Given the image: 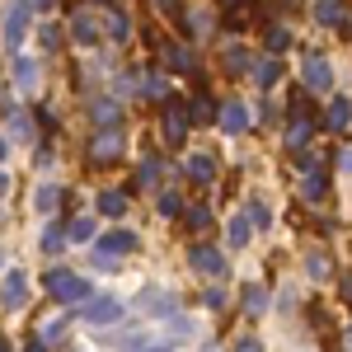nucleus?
Listing matches in <instances>:
<instances>
[{
    "label": "nucleus",
    "mask_w": 352,
    "mask_h": 352,
    "mask_svg": "<svg viewBox=\"0 0 352 352\" xmlns=\"http://www.w3.org/2000/svg\"><path fill=\"white\" fill-rule=\"evenodd\" d=\"M122 151H127V132L122 127H94L89 141H85V155L94 169H113V164H122Z\"/></svg>",
    "instance_id": "f257e3e1"
},
{
    "label": "nucleus",
    "mask_w": 352,
    "mask_h": 352,
    "mask_svg": "<svg viewBox=\"0 0 352 352\" xmlns=\"http://www.w3.org/2000/svg\"><path fill=\"white\" fill-rule=\"evenodd\" d=\"M43 282H47V296L61 300V305H76V300L89 296V282H85V277H76V272H66V268H52Z\"/></svg>",
    "instance_id": "f03ea898"
},
{
    "label": "nucleus",
    "mask_w": 352,
    "mask_h": 352,
    "mask_svg": "<svg viewBox=\"0 0 352 352\" xmlns=\"http://www.w3.org/2000/svg\"><path fill=\"white\" fill-rule=\"evenodd\" d=\"M184 136H188V113H184L179 99H164V141L184 146Z\"/></svg>",
    "instance_id": "7ed1b4c3"
},
{
    "label": "nucleus",
    "mask_w": 352,
    "mask_h": 352,
    "mask_svg": "<svg viewBox=\"0 0 352 352\" xmlns=\"http://www.w3.org/2000/svg\"><path fill=\"white\" fill-rule=\"evenodd\" d=\"M217 122H221V132L240 136V132H249V109H244L240 99H230V104H217Z\"/></svg>",
    "instance_id": "20e7f679"
},
{
    "label": "nucleus",
    "mask_w": 352,
    "mask_h": 352,
    "mask_svg": "<svg viewBox=\"0 0 352 352\" xmlns=\"http://www.w3.org/2000/svg\"><path fill=\"white\" fill-rule=\"evenodd\" d=\"M188 258H192V268H197V272H207V277H226V258H221L212 244H192Z\"/></svg>",
    "instance_id": "39448f33"
},
{
    "label": "nucleus",
    "mask_w": 352,
    "mask_h": 352,
    "mask_svg": "<svg viewBox=\"0 0 352 352\" xmlns=\"http://www.w3.org/2000/svg\"><path fill=\"white\" fill-rule=\"evenodd\" d=\"M329 85H333V71H329V61L320 52L305 56V89H315V94H324Z\"/></svg>",
    "instance_id": "423d86ee"
},
{
    "label": "nucleus",
    "mask_w": 352,
    "mask_h": 352,
    "mask_svg": "<svg viewBox=\"0 0 352 352\" xmlns=\"http://www.w3.org/2000/svg\"><path fill=\"white\" fill-rule=\"evenodd\" d=\"M118 315H122V305H118L113 296H99V300L85 305V320H94V324H109V320H118Z\"/></svg>",
    "instance_id": "0eeeda50"
},
{
    "label": "nucleus",
    "mask_w": 352,
    "mask_h": 352,
    "mask_svg": "<svg viewBox=\"0 0 352 352\" xmlns=\"http://www.w3.org/2000/svg\"><path fill=\"white\" fill-rule=\"evenodd\" d=\"M0 300H5V305H10V310H19V305H24V300H28L24 272H10V277H5V287H0Z\"/></svg>",
    "instance_id": "6e6552de"
},
{
    "label": "nucleus",
    "mask_w": 352,
    "mask_h": 352,
    "mask_svg": "<svg viewBox=\"0 0 352 352\" xmlns=\"http://www.w3.org/2000/svg\"><path fill=\"white\" fill-rule=\"evenodd\" d=\"M132 249H136V235H132V230H109L99 254H113V258H118V254H132Z\"/></svg>",
    "instance_id": "1a4fd4ad"
},
{
    "label": "nucleus",
    "mask_w": 352,
    "mask_h": 352,
    "mask_svg": "<svg viewBox=\"0 0 352 352\" xmlns=\"http://www.w3.org/2000/svg\"><path fill=\"white\" fill-rule=\"evenodd\" d=\"M160 52H164V66H169V71H192V52L184 43H164Z\"/></svg>",
    "instance_id": "9d476101"
},
{
    "label": "nucleus",
    "mask_w": 352,
    "mask_h": 352,
    "mask_svg": "<svg viewBox=\"0 0 352 352\" xmlns=\"http://www.w3.org/2000/svg\"><path fill=\"white\" fill-rule=\"evenodd\" d=\"M348 118H352V99H333V104H329L324 127H329V132H348Z\"/></svg>",
    "instance_id": "9b49d317"
},
{
    "label": "nucleus",
    "mask_w": 352,
    "mask_h": 352,
    "mask_svg": "<svg viewBox=\"0 0 352 352\" xmlns=\"http://www.w3.org/2000/svg\"><path fill=\"white\" fill-rule=\"evenodd\" d=\"M188 179L192 184H212L217 179V160L212 155H188Z\"/></svg>",
    "instance_id": "f8f14e48"
},
{
    "label": "nucleus",
    "mask_w": 352,
    "mask_h": 352,
    "mask_svg": "<svg viewBox=\"0 0 352 352\" xmlns=\"http://www.w3.org/2000/svg\"><path fill=\"white\" fill-rule=\"evenodd\" d=\"M226 71H230V76H244V71H249V47L230 43V47H226Z\"/></svg>",
    "instance_id": "ddd939ff"
},
{
    "label": "nucleus",
    "mask_w": 352,
    "mask_h": 352,
    "mask_svg": "<svg viewBox=\"0 0 352 352\" xmlns=\"http://www.w3.org/2000/svg\"><path fill=\"white\" fill-rule=\"evenodd\" d=\"M192 122H217V104L202 94V85H197V94H192Z\"/></svg>",
    "instance_id": "4468645a"
},
{
    "label": "nucleus",
    "mask_w": 352,
    "mask_h": 352,
    "mask_svg": "<svg viewBox=\"0 0 352 352\" xmlns=\"http://www.w3.org/2000/svg\"><path fill=\"white\" fill-rule=\"evenodd\" d=\"M254 80L263 85V89H272V85L282 80V66H277V61H258V66H254Z\"/></svg>",
    "instance_id": "2eb2a0df"
},
{
    "label": "nucleus",
    "mask_w": 352,
    "mask_h": 352,
    "mask_svg": "<svg viewBox=\"0 0 352 352\" xmlns=\"http://www.w3.org/2000/svg\"><path fill=\"white\" fill-rule=\"evenodd\" d=\"M184 226H188V230H207V226H212V212H207V207H188V212H184Z\"/></svg>",
    "instance_id": "dca6fc26"
},
{
    "label": "nucleus",
    "mask_w": 352,
    "mask_h": 352,
    "mask_svg": "<svg viewBox=\"0 0 352 352\" xmlns=\"http://www.w3.org/2000/svg\"><path fill=\"white\" fill-rule=\"evenodd\" d=\"M244 310H249V315H263V310H268V296H263L258 287H244Z\"/></svg>",
    "instance_id": "f3484780"
},
{
    "label": "nucleus",
    "mask_w": 352,
    "mask_h": 352,
    "mask_svg": "<svg viewBox=\"0 0 352 352\" xmlns=\"http://www.w3.org/2000/svg\"><path fill=\"white\" fill-rule=\"evenodd\" d=\"M99 207H104V212H109V217H118V212H127V192H104V197H99Z\"/></svg>",
    "instance_id": "a211bd4d"
},
{
    "label": "nucleus",
    "mask_w": 352,
    "mask_h": 352,
    "mask_svg": "<svg viewBox=\"0 0 352 352\" xmlns=\"http://www.w3.org/2000/svg\"><path fill=\"white\" fill-rule=\"evenodd\" d=\"M61 338H66V320H52L38 329V343H61Z\"/></svg>",
    "instance_id": "6ab92c4d"
},
{
    "label": "nucleus",
    "mask_w": 352,
    "mask_h": 352,
    "mask_svg": "<svg viewBox=\"0 0 352 352\" xmlns=\"http://www.w3.org/2000/svg\"><path fill=\"white\" fill-rule=\"evenodd\" d=\"M226 235H230V244H235V249H240V244H249V221L235 217L230 226H226Z\"/></svg>",
    "instance_id": "aec40b11"
},
{
    "label": "nucleus",
    "mask_w": 352,
    "mask_h": 352,
    "mask_svg": "<svg viewBox=\"0 0 352 352\" xmlns=\"http://www.w3.org/2000/svg\"><path fill=\"white\" fill-rule=\"evenodd\" d=\"M89 235H94V221H89V217H76V221H71V240H76V244H85Z\"/></svg>",
    "instance_id": "412c9836"
},
{
    "label": "nucleus",
    "mask_w": 352,
    "mask_h": 352,
    "mask_svg": "<svg viewBox=\"0 0 352 352\" xmlns=\"http://www.w3.org/2000/svg\"><path fill=\"white\" fill-rule=\"evenodd\" d=\"M61 244H66V235H61L56 226H47V230H43V254H61Z\"/></svg>",
    "instance_id": "4be33fe9"
},
{
    "label": "nucleus",
    "mask_w": 352,
    "mask_h": 352,
    "mask_svg": "<svg viewBox=\"0 0 352 352\" xmlns=\"http://www.w3.org/2000/svg\"><path fill=\"white\" fill-rule=\"evenodd\" d=\"M184 212V197L179 192H160V217H179Z\"/></svg>",
    "instance_id": "5701e85b"
},
{
    "label": "nucleus",
    "mask_w": 352,
    "mask_h": 352,
    "mask_svg": "<svg viewBox=\"0 0 352 352\" xmlns=\"http://www.w3.org/2000/svg\"><path fill=\"white\" fill-rule=\"evenodd\" d=\"M56 197L61 188H38V212H56Z\"/></svg>",
    "instance_id": "b1692460"
},
{
    "label": "nucleus",
    "mask_w": 352,
    "mask_h": 352,
    "mask_svg": "<svg viewBox=\"0 0 352 352\" xmlns=\"http://www.w3.org/2000/svg\"><path fill=\"white\" fill-rule=\"evenodd\" d=\"M71 33H76L80 43H94V24H89L85 14H76V24H71Z\"/></svg>",
    "instance_id": "393cba45"
},
{
    "label": "nucleus",
    "mask_w": 352,
    "mask_h": 352,
    "mask_svg": "<svg viewBox=\"0 0 352 352\" xmlns=\"http://www.w3.org/2000/svg\"><path fill=\"white\" fill-rule=\"evenodd\" d=\"M338 0H320V24H338Z\"/></svg>",
    "instance_id": "a878e982"
},
{
    "label": "nucleus",
    "mask_w": 352,
    "mask_h": 352,
    "mask_svg": "<svg viewBox=\"0 0 352 352\" xmlns=\"http://www.w3.org/2000/svg\"><path fill=\"white\" fill-rule=\"evenodd\" d=\"M109 33H113V38H127V33H132V24H127V14H118V10H113V19H109Z\"/></svg>",
    "instance_id": "bb28decb"
},
{
    "label": "nucleus",
    "mask_w": 352,
    "mask_h": 352,
    "mask_svg": "<svg viewBox=\"0 0 352 352\" xmlns=\"http://www.w3.org/2000/svg\"><path fill=\"white\" fill-rule=\"evenodd\" d=\"M146 94H151V99H169V89H164V80H155V76H146Z\"/></svg>",
    "instance_id": "cd10ccee"
},
{
    "label": "nucleus",
    "mask_w": 352,
    "mask_h": 352,
    "mask_svg": "<svg viewBox=\"0 0 352 352\" xmlns=\"http://www.w3.org/2000/svg\"><path fill=\"white\" fill-rule=\"evenodd\" d=\"M287 43H292V33H287V28H268V47H277V52H282Z\"/></svg>",
    "instance_id": "c85d7f7f"
},
{
    "label": "nucleus",
    "mask_w": 352,
    "mask_h": 352,
    "mask_svg": "<svg viewBox=\"0 0 352 352\" xmlns=\"http://www.w3.org/2000/svg\"><path fill=\"white\" fill-rule=\"evenodd\" d=\"M155 169H160V160H146L141 174H136V184H155Z\"/></svg>",
    "instance_id": "c756f323"
},
{
    "label": "nucleus",
    "mask_w": 352,
    "mask_h": 352,
    "mask_svg": "<svg viewBox=\"0 0 352 352\" xmlns=\"http://www.w3.org/2000/svg\"><path fill=\"white\" fill-rule=\"evenodd\" d=\"M305 197H324V179H320V174L305 179Z\"/></svg>",
    "instance_id": "7c9ffc66"
},
{
    "label": "nucleus",
    "mask_w": 352,
    "mask_h": 352,
    "mask_svg": "<svg viewBox=\"0 0 352 352\" xmlns=\"http://www.w3.org/2000/svg\"><path fill=\"white\" fill-rule=\"evenodd\" d=\"M310 272H329V258H324V254H310Z\"/></svg>",
    "instance_id": "2f4dec72"
},
{
    "label": "nucleus",
    "mask_w": 352,
    "mask_h": 352,
    "mask_svg": "<svg viewBox=\"0 0 352 352\" xmlns=\"http://www.w3.org/2000/svg\"><path fill=\"white\" fill-rule=\"evenodd\" d=\"M338 292H343V300H352V272H348V277H338Z\"/></svg>",
    "instance_id": "473e14b6"
},
{
    "label": "nucleus",
    "mask_w": 352,
    "mask_h": 352,
    "mask_svg": "<svg viewBox=\"0 0 352 352\" xmlns=\"http://www.w3.org/2000/svg\"><path fill=\"white\" fill-rule=\"evenodd\" d=\"M338 169H348V174H352V151H338Z\"/></svg>",
    "instance_id": "72a5a7b5"
},
{
    "label": "nucleus",
    "mask_w": 352,
    "mask_h": 352,
    "mask_svg": "<svg viewBox=\"0 0 352 352\" xmlns=\"http://www.w3.org/2000/svg\"><path fill=\"white\" fill-rule=\"evenodd\" d=\"M240 352H258V343H240Z\"/></svg>",
    "instance_id": "f704fd0d"
},
{
    "label": "nucleus",
    "mask_w": 352,
    "mask_h": 352,
    "mask_svg": "<svg viewBox=\"0 0 352 352\" xmlns=\"http://www.w3.org/2000/svg\"><path fill=\"white\" fill-rule=\"evenodd\" d=\"M24 352H43V343H28V348Z\"/></svg>",
    "instance_id": "c9c22d12"
},
{
    "label": "nucleus",
    "mask_w": 352,
    "mask_h": 352,
    "mask_svg": "<svg viewBox=\"0 0 352 352\" xmlns=\"http://www.w3.org/2000/svg\"><path fill=\"white\" fill-rule=\"evenodd\" d=\"M0 352H10V343H0Z\"/></svg>",
    "instance_id": "e433bc0d"
},
{
    "label": "nucleus",
    "mask_w": 352,
    "mask_h": 352,
    "mask_svg": "<svg viewBox=\"0 0 352 352\" xmlns=\"http://www.w3.org/2000/svg\"><path fill=\"white\" fill-rule=\"evenodd\" d=\"M348 352H352V333H348Z\"/></svg>",
    "instance_id": "4c0bfd02"
},
{
    "label": "nucleus",
    "mask_w": 352,
    "mask_h": 352,
    "mask_svg": "<svg viewBox=\"0 0 352 352\" xmlns=\"http://www.w3.org/2000/svg\"><path fill=\"white\" fill-rule=\"evenodd\" d=\"M0 155H5V141H0Z\"/></svg>",
    "instance_id": "58836bf2"
},
{
    "label": "nucleus",
    "mask_w": 352,
    "mask_h": 352,
    "mask_svg": "<svg viewBox=\"0 0 352 352\" xmlns=\"http://www.w3.org/2000/svg\"><path fill=\"white\" fill-rule=\"evenodd\" d=\"M151 352H164V348H151Z\"/></svg>",
    "instance_id": "ea45409f"
}]
</instances>
